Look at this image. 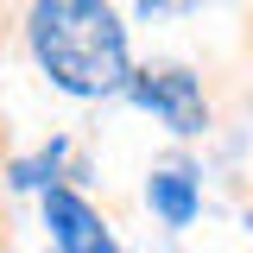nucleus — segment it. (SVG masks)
Listing matches in <instances>:
<instances>
[{
	"instance_id": "nucleus-1",
	"label": "nucleus",
	"mask_w": 253,
	"mask_h": 253,
	"mask_svg": "<svg viewBox=\"0 0 253 253\" xmlns=\"http://www.w3.org/2000/svg\"><path fill=\"white\" fill-rule=\"evenodd\" d=\"M26 44L38 70L76 101L126 95L133 57H126V26L108 0H32L19 13Z\"/></svg>"
},
{
	"instance_id": "nucleus-2",
	"label": "nucleus",
	"mask_w": 253,
	"mask_h": 253,
	"mask_svg": "<svg viewBox=\"0 0 253 253\" xmlns=\"http://www.w3.org/2000/svg\"><path fill=\"white\" fill-rule=\"evenodd\" d=\"M126 101H139L146 114H158L177 139H196V133L215 126V89H209V76L190 70V63H177V57L133 63V76H126Z\"/></svg>"
},
{
	"instance_id": "nucleus-3",
	"label": "nucleus",
	"mask_w": 253,
	"mask_h": 253,
	"mask_svg": "<svg viewBox=\"0 0 253 253\" xmlns=\"http://www.w3.org/2000/svg\"><path fill=\"white\" fill-rule=\"evenodd\" d=\"M44 228H51V247L57 253H121V241L108 234L101 209H89L70 184L44 190Z\"/></svg>"
},
{
	"instance_id": "nucleus-4",
	"label": "nucleus",
	"mask_w": 253,
	"mask_h": 253,
	"mask_svg": "<svg viewBox=\"0 0 253 253\" xmlns=\"http://www.w3.org/2000/svg\"><path fill=\"white\" fill-rule=\"evenodd\" d=\"M146 203H152V215L165 221V228H190V221H196V165H184V158L152 165Z\"/></svg>"
},
{
	"instance_id": "nucleus-5",
	"label": "nucleus",
	"mask_w": 253,
	"mask_h": 253,
	"mask_svg": "<svg viewBox=\"0 0 253 253\" xmlns=\"http://www.w3.org/2000/svg\"><path fill=\"white\" fill-rule=\"evenodd\" d=\"M6 165H13V152H6V114H0V253H13V203H6Z\"/></svg>"
},
{
	"instance_id": "nucleus-6",
	"label": "nucleus",
	"mask_w": 253,
	"mask_h": 253,
	"mask_svg": "<svg viewBox=\"0 0 253 253\" xmlns=\"http://www.w3.org/2000/svg\"><path fill=\"white\" fill-rule=\"evenodd\" d=\"M139 19H171V13H190V6H209V0H133Z\"/></svg>"
},
{
	"instance_id": "nucleus-7",
	"label": "nucleus",
	"mask_w": 253,
	"mask_h": 253,
	"mask_svg": "<svg viewBox=\"0 0 253 253\" xmlns=\"http://www.w3.org/2000/svg\"><path fill=\"white\" fill-rule=\"evenodd\" d=\"M241 57H247V76H253V0L241 6Z\"/></svg>"
},
{
	"instance_id": "nucleus-8",
	"label": "nucleus",
	"mask_w": 253,
	"mask_h": 253,
	"mask_svg": "<svg viewBox=\"0 0 253 253\" xmlns=\"http://www.w3.org/2000/svg\"><path fill=\"white\" fill-rule=\"evenodd\" d=\"M19 6H32V0H0V32L13 26V13H19Z\"/></svg>"
}]
</instances>
